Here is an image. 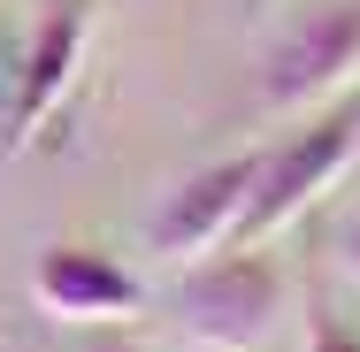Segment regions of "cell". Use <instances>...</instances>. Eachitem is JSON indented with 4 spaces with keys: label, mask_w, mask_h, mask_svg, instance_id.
<instances>
[{
    "label": "cell",
    "mask_w": 360,
    "mask_h": 352,
    "mask_svg": "<svg viewBox=\"0 0 360 352\" xmlns=\"http://www.w3.org/2000/svg\"><path fill=\"white\" fill-rule=\"evenodd\" d=\"M353 161H360V100L353 107H322L299 138H284L276 153H261V176H253V200L238 214L230 253H253V245H269L276 230H291Z\"/></svg>",
    "instance_id": "1"
},
{
    "label": "cell",
    "mask_w": 360,
    "mask_h": 352,
    "mask_svg": "<svg viewBox=\"0 0 360 352\" xmlns=\"http://www.w3.org/2000/svg\"><path fill=\"white\" fill-rule=\"evenodd\" d=\"M360 84V0H322L299 23H284L261 54V107L307 115Z\"/></svg>",
    "instance_id": "2"
},
{
    "label": "cell",
    "mask_w": 360,
    "mask_h": 352,
    "mask_svg": "<svg viewBox=\"0 0 360 352\" xmlns=\"http://www.w3.org/2000/svg\"><path fill=\"white\" fill-rule=\"evenodd\" d=\"M176 314H184V337L207 352H253L276 314H284V276L276 261L253 245V253H215L200 268H184V291H176Z\"/></svg>",
    "instance_id": "3"
},
{
    "label": "cell",
    "mask_w": 360,
    "mask_h": 352,
    "mask_svg": "<svg viewBox=\"0 0 360 352\" xmlns=\"http://www.w3.org/2000/svg\"><path fill=\"white\" fill-rule=\"evenodd\" d=\"M253 176H261V153H230V161L192 169L176 192H161V207L146 222V245H153L169 268H200L207 253H230L238 214L253 200Z\"/></svg>",
    "instance_id": "4"
},
{
    "label": "cell",
    "mask_w": 360,
    "mask_h": 352,
    "mask_svg": "<svg viewBox=\"0 0 360 352\" xmlns=\"http://www.w3.org/2000/svg\"><path fill=\"white\" fill-rule=\"evenodd\" d=\"M84 0H54L39 15V39L23 54V70L8 84V107H0V161H15L23 145L39 138V123L62 107V92L77 84V62H84Z\"/></svg>",
    "instance_id": "5"
},
{
    "label": "cell",
    "mask_w": 360,
    "mask_h": 352,
    "mask_svg": "<svg viewBox=\"0 0 360 352\" xmlns=\"http://www.w3.org/2000/svg\"><path fill=\"white\" fill-rule=\"evenodd\" d=\"M39 306L54 314V322H77V330H115V322H131L139 314V276L115 261V253H100V245H54L46 261H39Z\"/></svg>",
    "instance_id": "6"
},
{
    "label": "cell",
    "mask_w": 360,
    "mask_h": 352,
    "mask_svg": "<svg viewBox=\"0 0 360 352\" xmlns=\"http://www.w3.org/2000/svg\"><path fill=\"white\" fill-rule=\"evenodd\" d=\"M307 352H360V345L330 322V314H314V322H307Z\"/></svg>",
    "instance_id": "7"
},
{
    "label": "cell",
    "mask_w": 360,
    "mask_h": 352,
    "mask_svg": "<svg viewBox=\"0 0 360 352\" xmlns=\"http://www.w3.org/2000/svg\"><path fill=\"white\" fill-rule=\"evenodd\" d=\"M345 268H353V283H360V222L345 230Z\"/></svg>",
    "instance_id": "8"
},
{
    "label": "cell",
    "mask_w": 360,
    "mask_h": 352,
    "mask_svg": "<svg viewBox=\"0 0 360 352\" xmlns=\"http://www.w3.org/2000/svg\"><path fill=\"white\" fill-rule=\"evenodd\" d=\"M84 352H139L131 337H100V345H84Z\"/></svg>",
    "instance_id": "9"
},
{
    "label": "cell",
    "mask_w": 360,
    "mask_h": 352,
    "mask_svg": "<svg viewBox=\"0 0 360 352\" xmlns=\"http://www.w3.org/2000/svg\"><path fill=\"white\" fill-rule=\"evenodd\" d=\"M253 8H276V0H253Z\"/></svg>",
    "instance_id": "10"
},
{
    "label": "cell",
    "mask_w": 360,
    "mask_h": 352,
    "mask_svg": "<svg viewBox=\"0 0 360 352\" xmlns=\"http://www.w3.org/2000/svg\"><path fill=\"white\" fill-rule=\"evenodd\" d=\"M0 84H8V70H0Z\"/></svg>",
    "instance_id": "11"
}]
</instances>
